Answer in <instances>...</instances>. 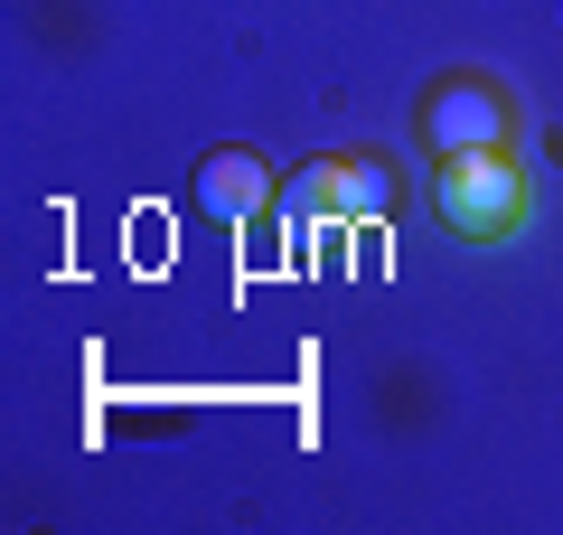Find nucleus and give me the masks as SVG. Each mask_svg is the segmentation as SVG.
<instances>
[{"mask_svg": "<svg viewBox=\"0 0 563 535\" xmlns=\"http://www.w3.org/2000/svg\"><path fill=\"white\" fill-rule=\"evenodd\" d=\"M432 207H442V226L470 236V244L517 236V226H526V170L507 151H451L442 178H432Z\"/></svg>", "mask_w": 563, "mask_h": 535, "instance_id": "f257e3e1", "label": "nucleus"}, {"mask_svg": "<svg viewBox=\"0 0 563 535\" xmlns=\"http://www.w3.org/2000/svg\"><path fill=\"white\" fill-rule=\"evenodd\" d=\"M422 141L432 151H507V95L488 76H451L432 85V103H422Z\"/></svg>", "mask_w": 563, "mask_h": 535, "instance_id": "f03ea898", "label": "nucleus"}, {"mask_svg": "<svg viewBox=\"0 0 563 535\" xmlns=\"http://www.w3.org/2000/svg\"><path fill=\"white\" fill-rule=\"evenodd\" d=\"M263 198H273V170H263L254 151H207V160H198V207H207L217 226L263 217Z\"/></svg>", "mask_w": 563, "mask_h": 535, "instance_id": "7ed1b4c3", "label": "nucleus"}, {"mask_svg": "<svg viewBox=\"0 0 563 535\" xmlns=\"http://www.w3.org/2000/svg\"><path fill=\"white\" fill-rule=\"evenodd\" d=\"M320 178H329L320 207H339V217H376V207H385V188H376L385 170H376V160H329Z\"/></svg>", "mask_w": 563, "mask_h": 535, "instance_id": "20e7f679", "label": "nucleus"}]
</instances>
